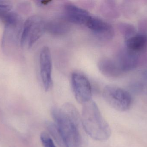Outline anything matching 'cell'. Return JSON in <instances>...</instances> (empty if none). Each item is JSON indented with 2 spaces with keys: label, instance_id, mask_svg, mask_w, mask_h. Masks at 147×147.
<instances>
[{
  "label": "cell",
  "instance_id": "cell-1",
  "mask_svg": "<svg viewBox=\"0 0 147 147\" xmlns=\"http://www.w3.org/2000/svg\"><path fill=\"white\" fill-rule=\"evenodd\" d=\"M51 114L68 147H80L81 138L78 128L81 119L76 108L71 104L66 103L61 108L53 107Z\"/></svg>",
  "mask_w": 147,
  "mask_h": 147
},
{
  "label": "cell",
  "instance_id": "cell-2",
  "mask_svg": "<svg viewBox=\"0 0 147 147\" xmlns=\"http://www.w3.org/2000/svg\"><path fill=\"white\" fill-rule=\"evenodd\" d=\"M81 121L86 133L94 140L105 141L110 137V127L93 100L83 104Z\"/></svg>",
  "mask_w": 147,
  "mask_h": 147
},
{
  "label": "cell",
  "instance_id": "cell-3",
  "mask_svg": "<svg viewBox=\"0 0 147 147\" xmlns=\"http://www.w3.org/2000/svg\"><path fill=\"white\" fill-rule=\"evenodd\" d=\"M2 21L4 24V28L2 38V48L4 53L8 54L16 50L19 43L20 45L21 35L24 23L20 16L13 11Z\"/></svg>",
  "mask_w": 147,
  "mask_h": 147
},
{
  "label": "cell",
  "instance_id": "cell-4",
  "mask_svg": "<svg viewBox=\"0 0 147 147\" xmlns=\"http://www.w3.org/2000/svg\"><path fill=\"white\" fill-rule=\"evenodd\" d=\"M46 31V22L38 15L30 16L23 24L20 38L22 48H30Z\"/></svg>",
  "mask_w": 147,
  "mask_h": 147
},
{
  "label": "cell",
  "instance_id": "cell-5",
  "mask_svg": "<svg viewBox=\"0 0 147 147\" xmlns=\"http://www.w3.org/2000/svg\"><path fill=\"white\" fill-rule=\"evenodd\" d=\"M103 96L105 100L111 108L121 112L130 109L133 103V98L130 93L116 86L109 85L105 87Z\"/></svg>",
  "mask_w": 147,
  "mask_h": 147
},
{
  "label": "cell",
  "instance_id": "cell-6",
  "mask_svg": "<svg viewBox=\"0 0 147 147\" xmlns=\"http://www.w3.org/2000/svg\"><path fill=\"white\" fill-rule=\"evenodd\" d=\"M71 84L74 96L78 102L83 105L92 100L91 86L84 75L80 72H73Z\"/></svg>",
  "mask_w": 147,
  "mask_h": 147
},
{
  "label": "cell",
  "instance_id": "cell-7",
  "mask_svg": "<svg viewBox=\"0 0 147 147\" xmlns=\"http://www.w3.org/2000/svg\"><path fill=\"white\" fill-rule=\"evenodd\" d=\"M40 76L44 89L46 91H49L53 87L52 60L51 51L47 47L41 49L40 55Z\"/></svg>",
  "mask_w": 147,
  "mask_h": 147
},
{
  "label": "cell",
  "instance_id": "cell-8",
  "mask_svg": "<svg viewBox=\"0 0 147 147\" xmlns=\"http://www.w3.org/2000/svg\"><path fill=\"white\" fill-rule=\"evenodd\" d=\"M85 26L94 35L103 40H110L115 35L112 26L98 17L91 16Z\"/></svg>",
  "mask_w": 147,
  "mask_h": 147
},
{
  "label": "cell",
  "instance_id": "cell-9",
  "mask_svg": "<svg viewBox=\"0 0 147 147\" xmlns=\"http://www.w3.org/2000/svg\"><path fill=\"white\" fill-rule=\"evenodd\" d=\"M65 17L71 23L85 26L91 15L90 13L71 3L64 6Z\"/></svg>",
  "mask_w": 147,
  "mask_h": 147
},
{
  "label": "cell",
  "instance_id": "cell-10",
  "mask_svg": "<svg viewBox=\"0 0 147 147\" xmlns=\"http://www.w3.org/2000/svg\"><path fill=\"white\" fill-rule=\"evenodd\" d=\"M116 61L122 72H127L136 68L139 58L138 54L125 47L119 52Z\"/></svg>",
  "mask_w": 147,
  "mask_h": 147
},
{
  "label": "cell",
  "instance_id": "cell-11",
  "mask_svg": "<svg viewBox=\"0 0 147 147\" xmlns=\"http://www.w3.org/2000/svg\"><path fill=\"white\" fill-rule=\"evenodd\" d=\"M125 41L126 48L137 54L147 50V34L146 33H136L125 39Z\"/></svg>",
  "mask_w": 147,
  "mask_h": 147
},
{
  "label": "cell",
  "instance_id": "cell-12",
  "mask_svg": "<svg viewBox=\"0 0 147 147\" xmlns=\"http://www.w3.org/2000/svg\"><path fill=\"white\" fill-rule=\"evenodd\" d=\"M98 66L100 72L108 77H117L122 73L116 60L109 58L101 59L98 61Z\"/></svg>",
  "mask_w": 147,
  "mask_h": 147
},
{
  "label": "cell",
  "instance_id": "cell-13",
  "mask_svg": "<svg viewBox=\"0 0 147 147\" xmlns=\"http://www.w3.org/2000/svg\"><path fill=\"white\" fill-rule=\"evenodd\" d=\"M70 23L65 17L55 18L46 23V31L54 35L65 34L70 30Z\"/></svg>",
  "mask_w": 147,
  "mask_h": 147
},
{
  "label": "cell",
  "instance_id": "cell-14",
  "mask_svg": "<svg viewBox=\"0 0 147 147\" xmlns=\"http://www.w3.org/2000/svg\"><path fill=\"white\" fill-rule=\"evenodd\" d=\"M100 8L102 14L107 18H115L119 16V9L115 1H104Z\"/></svg>",
  "mask_w": 147,
  "mask_h": 147
},
{
  "label": "cell",
  "instance_id": "cell-15",
  "mask_svg": "<svg viewBox=\"0 0 147 147\" xmlns=\"http://www.w3.org/2000/svg\"><path fill=\"white\" fill-rule=\"evenodd\" d=\"M46 126L47 130L59 146L68 147L62 133L55 123L48 122Z\"/></svg>",
  "mask_w": 147,
  "mask_h": 147
},
{
  "label": "cell",
  "instance_id": "cell-16",
  "mask_svg": "<svg viewBox=\"0 0 147 147\" xmlns=\"http://www.w3.org/2000/svg\"><path fill=\"white\" fill-rule=\"evenodd\" d=\"M119 28L121 33L124 36L125 40L128 39L136 33L134 27L129 23H121L119 25Z\"/></svg>",
  "mask_w": 147,
  "mask_h": 147
},
{
  "label": "cell",
  "instance_id": "cell-17",
  "mask_svg": "<svg viewBox=\"0 0 147 147\" xmlns=\"http://www.w3.org/2000/svg\"><path fill=\"white\" fill-rule=\"evenodd\" d=\"M12 11V6L7 2L0 1V20L4 18Z\"/></svg>",
  "mask_w": 147,
  "mask_h": 147
},
{
  "label": "cell",
  "instance_id": "cell-18",
  "mask_svg": "<svg viewBox=\"0 0 147 147\" xmlns=\"http://www.w3.org/2000/svg\"><path fill=\"white\" fill-rule=\"evenodd\" d=\"M40 140L44 147H57L52 138L46 133H43L41 134Z\"/></svg>",
  "mask_w": 147,
  "mask_h": 147
},
{
  "label": "cell",
  "instance_id": "cell-19",
  "mask_svg": "<svg viewBox=\"0 0 147 147\" xmlns=\"http://www.w3.org/2000/svg\"><path fill=\"white\" fill-rule=\"evenodd\" d=\"M51 1H38V2L39 5L43 6V5H45L48 4Z\"/></svg>",
  "mask_w": 147,
  "mask_h": 147
},
{
  "label": "cell",
  "instance_id": "cell-20",
  "mask_svg": "<svg viewBox=\"0 0 147 147\" xmlns=\"http://www.w3.org/2000/svg\"><path fill=\"white\" fill-rule=\"evenodd\" d=\"M143 79L147 83V70L145 71L142 74Z\"/></svg>",
  "mask_w": 147,
  "mask_h": 147
}]
</instances>
